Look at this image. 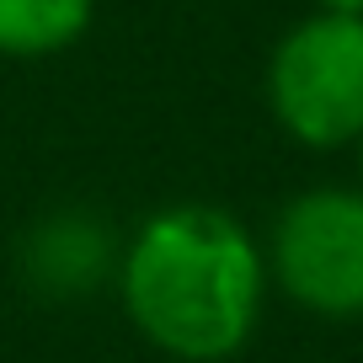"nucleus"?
Wrapping results in <instances>:
<instances>
[{
  "label": "nucleus",
  "instance_id": "1",
  "mask_svg": "<svg viewBox=\"0 0 363 363\" xmlns=\"http://www.w3.org/2000/svg\"><path fill=\"white\" fill-rule=\"evenodd\" d=\"M123 299L155 347L214 363L246 347L262 310V257L251 235L208 203L155 214L123 262Z\"/></svg>",
  "mask_w": 363,
  "mask_h": 363
},
{
  "label": "nucleus",
  "instance_id": "2",
  "mask_svg": "<svg viewBox=\"0 0 363 363\" xmlns=\"http://www.w3.org/2000/svg\"><path fill=\"white\" fill-rule=\"evenodd\" d=\"M267 102L299 145H352L363 134V16L315 11L284 33L267 65Z\"/></svg>",
  "mask_w": 363,
  "mask_h": 363
},
{
  "label": "nucleus",
  "instance_id": "3",
  "mask_svg": "<svg viewBox=\"0 0 363 363\" xmlns=\"http://www.w3.org/2000/svg\"><path fill=\"white\" fill-rule=\"evenodd\" d=\"M272 272L315 315H363V193L315 187L272 230Z\"/></svg>",
  "mask_w": 363,
  "mask_h": 363
},
{
  "label": "nucleus",
  "instance_id": "4",
  "mask_svg": "<svg viewBox=\"0 0 363 363\" xmlns=\"http://www.w3.org/2000/svg\"><path fill=\"white\" fill-rule=\"evenodd\" d=\"M91 22V0H0V54L38 59L69 48Z\"/></svg>",
  "mask_w": 363,
  "mask_h": 363
},
{
  "label": "nucleus",
  "instance_id": "5",
  "mask_svg": "<svg viewBox=\"0 0 363 363\" xmlns=\"http://www.w3.org/2000/svg\"><path fill=\"white\" fill-rule=\"evenodd\" d=\"M102 235L86 225V219H59V225H48L43 235H38V246L27 251V262H33V272L43 278L48 289H86L96 272H102Z\"/></svg>",
  "mask_w": 363,
  "mask_h": 363
},
{
  "label": "nucleus",
  "instance_id": "6",
  "mask_svg": "<svg viewBox=\"0 0 363 363\" xmlns=\"http://www.w3.org/2000/svg\"><path fill=\"white\" fill-rule=\"evenodd\" d=\"M320 11H331V16H363V0H320Z\"/></svg>",
  "mask_w": 363,
  "mask_h": 363
},
{
  "label": "nucleus",
  "instance_id": "7",
  "mask_svg": "<svg viewBox=\"0 0 363 363\" xmlns=\"http://www.w3.org/2000/svg\"><path fill=\"white\" fill-rule=\"evenodd\" d=\"M358 171H363V134H358Z\"/></svg>",
  "mask_w": 363,
  "mask_h": 363
}]
</instances>
